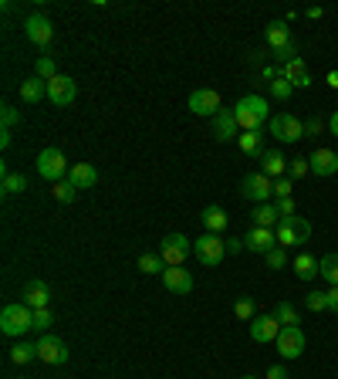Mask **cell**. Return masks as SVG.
Masks as SVG:
<instances>
[{
  "label": "cell",
  "instance_id": "6da1fadb",
  "mask_svg": "<svg viewBox=\"0 0 338 379\" xmlns=\"http://www.w3.org/2000/svg\"><path fill=\"white\" fill-rule=\"evenodd\" d=\"M34 329V309L24 305V301H14V305H4L0 311V332L11 338H21L24 332Z\"/></svg>",
  "mask_w": 338,
  "mask_h": 379
},
{
  "label": "cell",
  "instance_id": "7a4b0ae2",
  "mask_svg": "<svg viewBox=\"0 0 338 379\" xmlns=\"http://www.w3.org/2000/svg\"><path fill=\"white\" fill-rule=\"evenodd\" d=\"M234 112H237V126L244 129V132H254V129H261L264 122H271L268 119L271 109L261 95H244V99L234 105Z\"/></svg>",
  "mask_w": 338,
  "mask_h": 379
},
{
  "label": "cell",
  "instance_id": "3957f363",
  "mask_svg": "<svg viewBox=\"0 0 338 379\" xmlns=\"http://www.w3.org/2000/svg\"><path fill=\"white\" fill-rule=\"evenodd\" d=\"M278 247H301V244H308L311 237V220H305V217H284L281 224H278Z\"/></svg>",
  "mask_w": 338,
  "mask_h": 379
},
{
  "label": "cell",
  "instance_id": "277c9868",
  "mask_svg": "<svg viewBox=\"0 0 338 379\" xmlns=\"http://www.w3.org/2000/svg\"><path fill=\"white\" fill-rule=\"evenodd\" d=\"M268 132L278 142H301V139H305V122H301L298 115H291V112H278V115H271Z\"/></svg>",
  "mask_w": 338,
  "mask_h": 379
},
{
  "label": "cell",
  "instance_id": "5b68a950",
  "mask_svg": "<svg viewBox=\"0 0 338 379\" xmlns=\"http://www.w3.org/2000/svg\"><path fill=\"white\" fill-rule=\"evenodd\" d=\"M68 159H65V153L58 149V146H48V149H41L38 153V173H41L44 180H51V183H58V180H65L68 176Z\"/></svg>",
  "mask_w": 338,
  "mask_h": 379
},
{
  "label": "cell",
  "instance_id": "8992f818",
  "mask_svg": "<svg viewBox=\"0 0 338 379\" xmlns=\"http://www.w3.org/2000/svg\"><path fill=\"white\" fill-rule=\"evenodd\" d=\"M193 254H197L200 265L217 267L220 261H224V254H227V240H220L217 234H203L200 240H193Z\"/></svg>",
  "mask_w": 338,
  "mask_h": 379
},
{
  "label": "cell",
  "instance_id": "52a82bcc",
  "mask_svg": "<svg viewBox=\"0 0 338 379\" xmlns=\"http://www.w3.org/2000/svg\"><path fill=\"white\" fill-rule=\"evenodd\" d=\"M159 254H163L166 267L186 265V257L193 254V240H186L183 234H166V237H163V244H159Z\"/></svg>",
  "mask_w": 338,
  "mask_h": 379
},
{
  "label": "cell",
  "instance_id": "ba28073f",
  "mask_svg": "<svg viewBox=\"0 0 338 379\" xmlns=\"http://www.w3.org/2000/svg\"><path fill=\"white\" fill-rule=\"evenodd\" d=\"M240 193L247 200H254V203H268L274 197V180L264 176V173H251V176H244V183H240Z\"/></svg>",
  "mask_w": 338,
  "mask_h": 379
},
{
  "label": "cell",
  "instance_id": "9c48e42d",
  "mask_svg": "<svg viewBox=\"0 0 338 379\" xmlns=\"http://www.w3.org/2000/svg\"><path fill=\"white\" fill-rule=\"evenodd\" d=\"M274 346H278V356H281V359H298V356L305 352V332H301L298 325H284L281 336L274 338Z\"/></svg>",
  "mask_w": 338,
  "mask_h": 379
},
{
  "label": "cell",
  "instance_id": "30bf717a",
  "mask_svg": "<svg viewBox=\"0 0 338 379\" xmlns=\"http://www.w3.org/2000/svg\"><path fill=\"white\" fill-rule=\"evenodd\" d=\"M38 359L48 365H65L68 363V346H65V338L44 332L41 342H38Z\"/></svg>",
  "mask_w": 338,
  "mask_h": 379
},
{
  "label": "cell",
  "instance_id": "8fae6325",
  "mask_svg": "<svg viewBox=\"0 0 338 379\" xmlns=\"http://www.w3.org/2000/svg\"><path fill=\"white\" fill-rule=\"evenodd\" d=\"M75 95H78V85H75V78H68V75H58V78H51V82H48V102H51V105H58V109L71 105V102H75Z\"/></svg>",
  "mask_w": 338,
  "mask_h": 379
},
{
  "label": "cell",
  "instance_id": "7c38bea8",
  "mask_svg": "<svg viewBox=\"0 0 338 379\" xmlns=\"http://www.w3.org/2000/svg\"><path fill=\"white\" fill-rule=\"evenodd\" d=\"M284 325L278 322V315L274 311H264V315H254L251 322V338L254 342H274V338L281 336Z\"/></svg>",
  "mask_w": 338,
  "mask_h": 379
},
{
  "label": "cell",
  "instance_id": "4fadbf2b",
  "mask_svg": "<svg viewBox=\"0 0 338 379\" xmlns=\"http://www.w3.org/2000/svg\"><path fill=\"white\" fill-rule=\"evenodd\" d=\"M186 109H190L193 115H210L213 119L224 105H220V95H217L213 88H197V92L190 95V102H186Z\"/></svg>",
  "mask_w": 338,
  "mask_h": 379
},
{
  "label": "cell",
  "instance_id": "5bb4252c",
  "mask_svg": "<svg viewBox=\"0 0 338 379\" xmlns=\"http://www.w3.org/2000/svg\"><path fill=\"white\" fill-rule=\"evenodd\" d=\"M24 34H28V41H34L38 48H48L51 38H55V28H51V21L44 14H31L24 21Z\"/></svg>",
  "mask_w": 338,
  "mask_h": 379
},
{
  "label": "cell",
  "instance_id": "9a60e30c",
  "mask_svg": "<svg viewBox=\"0 0 338 379\" xmlns=\"http://www.w3.org/2000/svg\"><path fill=\"white\" fill-rule=\"evenodd\" d=\"M163 284H166L173 295H190L193 292V274L186 271V265H173L163 271Z\"/></svg>",
  "mask_w": 338,
  "mask_h": 379
},
{
  "label": "cell",
  "instance_id": "2e32d148",
  "mask_svg": "<svg viewBox=\"0 0 338 379\" xmlns=\"http://www.w3.org/2000/svg\"><path fill=\"white\" fill-rule=\"evenodd\" d=\"M21 301L24 305H31V309H48V301H51V288H48V281L41 278H31L28 284H24V292H21Z\"/></svg>",
  "mask_w": 338,
  "mask_h": 379
},
{
  "label": "cell",
  "instance_id": "e0dca14e",
  "mask_svg": "<svg viewBox=\"0 0 338 379\" xmlns=\"http://www.w3.org/2000/svg\"><path fill=\"white\" fill-rule=\"evenodd\" d=\"M308 163H311V173H315V176H335L338 173V153L335 149L318 146V149L308 156Z\"/></svg>",
  "mask_w": 338,
  "mask_h": 379
},
{
  "label": "cell",
  "instance_id": "ac0fdd59",
  "mask_svg": "<svg viewBox=\"0 0 338 379\" xmlns=\"http://www.w3.org/2000/svg\"><path fill=\"white\" fill-rule=\"evenodd\" d=\"M237 112L234 109H220V112L213 115V136H217V142H230L237 139Z\"/></svg>",
  "mask_w": 338,
  "mask_h": 379
},
{
  "label": "cell",
  "instance_id": "d6986e66",
  "mask_svg": "<svg viewBox=\"0 0 338 379\" xmlns=\"http://www.w3.org/2000/svg\"><path fill=\"white\" fill-rule=\"evenodd\" d=\"M244 244H247V251H254V254H271L278 247V234H274L271 227H254L251 234L244 237Z\"/></svg>",
  "mask_w": 338,
  "mask_h": 379
},
{
  "label": "cell",
  "instance_id": "ffe728a7",
  "mask_svg": "<svg viewBox=\"0 0 338 379\" xmlns=\"http://www.w3.org/2000/svg\"><path fill=\"white\" fill-rule=\"evenodd\" d=\"M68 180L75 183V190H92L99 183V169L92 166V163H75L68 169Z\"/></svg>",
  "mask_w": 338,
  "mask_h": 379
},
{
  "label": "cell",
  "instance_id": "44dd1931",
  "mask_svg": "<svg viewBox=\"0 0 338 379\" xmlns=\"http://www.w3.org/2000/svg\"><path fill=\"white\" fill-rule=\"evenodd\" d=\"M264 38H268L271 51H278V48H288L291 41V28H288V21H271L268 28H264Z\"/></svg>",
  "mask_w": 338,
  "mask_h": 379
},
{
  "label": "cell",
  "instance_id": "7402d4cb",
  "mask_svg": "<svg viewBox=\"0 0 338 379\" xmlns=\"http://www.w3.org/2000/svg\"><path fill=\"white\" fill-rule=\"evenodd\" d=\"M281 78H288V82L295 85V88H308V85H311V71H308V65H305V58L288 61V65H284V75H281Z\"/></svg>",
  "mask_w": 338,
  "mask_h": 379
},
{
  "label": "cell",
  "instance_id": "603a6c76",
  "mask_svg": "<svg viewBox=\"0 0 338 379\" xmlns=\"http://www.w3.org/2000/svg\"><path fill=\"white\" fill-rule=\"evenodd\" d=\"M261 163H264V176H271V180H281L284 173H288V159H284V153H278V149H264V156H261Z\"/></svg>",
  "mask_w": 338,
  "mask_h": 379
},
{
  "label": "cell",
  "instance_id": "cb8c5ba5",
  "mask_svg": "<svg viewBox=\"0 0 338 379\" xmlns=\"http://www.w3.org/2000/svg\"><path fill=\"white\" fill-rule=\"evenodd\" d=\"M21 99L28 102V105H38L41 99H48V82L38 78V75H34V78H24V82H21Z\"/></svg>",
  "mask_w": 338,
  "mask_h": 379
},
{
  "label": "cell",
  "instance_id": "d4e9b609",
  "mask_svg": "<svg viewBox=\"0 0 338 379\" xmlns=\"http://www.w3.org/2000/svg\"><path fill=\"white\" fill-rule=\"evenodd\" d=\"M237 146H240V153H247V156H264V132L261 129H254V132H240L237 136Z\"/></svg>",
  "mask_w": 338,
  "mask_h": 379
},
{
  "label": "cell",
  "instance_id": "484cf974",
  "mask_svg": "<svg viewBox=\"0 0 338 379\" xmlns=\"http://www.w3.org/2000/svg\"><path fill=\"white\" fill-rule=\"evenodd\" d=\"M318 257H311V254H298L295 261H291V267H295V274L301 281H311V278H322V271H318Z\"/></svg>",
  "mask_w": 338,
  "mask_h": 379
},
{
  "label": "cell",
  "instance_id": "4316f807",
  "mask_svg": "<svg viewBox=\"0 0 338 379\" xmlns=\"http://www.w3.org/2000/svg\"><path fill=\"white\" fill-rule=\"evenodd\" d=\"M251 220H254V227H274V224H281V213H278L274 203H257Z\"/></svg>",
  "mask_w": 338,
  "mask_h": 379
},
{
  "label": "cell",
  "instance_id": "83f0119b",
  "mask_svg": "<svg viewBox=\"0 0 338 379\" xmlns=\"http://www.w3.org/2000/svg\"><path fill=\"white\" fill-rule=\"evenodd\" d=\"M200 220H203V227H207V234H220V230L227 227V220H230V217H227L224 207H207Z\"/></svg>",
  "mask_w": 338,
  "mask_h": 379
},
{
  "label": "cell",
  "instance_id": "f1b7e54d",
  "mask_svg": "<svg viewBox=\"0 0 338 379\" xmlns=\"http://www.w3.org/2000/svg\"><path fill=\"white\" fill-rule=\"evenodd\" d=\"M0 190H4V197L24 193V190H28V180H24V173H11V169H4V183H0Z\"/></svg>",
  "mask_w": 338,
  "mask_h": 379
},
{
  "label": "cell",
  "instance_id": "f546056e",
  "mask_svg": "<svg viewBox=\"0 0 338 379\" xmlns=\"http://www.w3.org/2000/svg\"><path fill=\"white\" fill-rule=\"evenodd\" d=\"M34 359H38V342H17L11 349V363L14 365H28Z\"/></svg>",
  "mask_w": 338,
  "mask_h": 379
},
{
  "label": "cell",
  "instance_id": "4dcf8cb0",
  "mask_svg": "<svg viewBox=\"0 0 338 379\" xmlns=\"http://www.w3.org/2000/svg\"><path fill=\"white\" fill-rule=\"evenodd\" d=\"M139 271L142 274H163V271H166V261H163V254L159 251H149V254H142L139 257Z\"/></svg>",
  "mask_w": 338,
  "mask_h": 379
},
{
  "label": "cell",
  "instance_id": "1f68e13d",
  "mask_svg": "<svg viewBox=\"0 0 338 379\" xmlns=\"http://www.w3.org/2000/svg\"><path fill=\"white\" fill-rule=\"evenodd\" d=\"M318 271H322V278L328 281V284H338V251L325 254L322 265H318Z\"/></svg>",
  "mask_w": 338,
  "mask_h": 379
},
{
  "label": "cell",
  "instance_id": "d6a6232c",
  "mask_svg": "<svg viewBox=\"0 0 338 379\" xmlns=\"http://www.w3.org/2000/svg\"><path fill=\"white\" fill-rule=\"evenodd\" d=\"M51 193H55L58 203H71L78 190H75V183L71 180H58V183H51Z\"/></svg>",
  "mask_w": 338,
  "mask_h": 379
},
{
  "label": "cell",
  "instance_id": "836d02e7",
  "mask_svg": "<svg viewBox=\"0 0 338 379\" xmlns=\"http://www.w3.org/2000/svg\"><path fill=\"white\" fill-rule=\"evenodd\" d=\"M274 315H278L281 325H298V309L291 301H278V305H274Z\"/></svg>",
  "mask_w": 338,
  "mask_h": 379
},
{
  "label": "cell",
  "instance_id": "e575fe53",
  "mask_svg": "<svg viewBox=\"0 0 338 379\" xmlns=\"http://www.w3.org/2000/svg\"><path fill=\"white\" fill-rule=\"evenodd\" d=\"M291 92H295V85L288 82V78H274V82H271V99L288 102L291 99Z\"/></svg>",
  "mask_w": 338,
  "mask_h": 379
},
{
  "label": "cell",
  "instance_id": "d590c367",
  "mask_svg": "<svg viewBox=\"0 0 338 379\" xmlns=\"http://www.w3.org/2000/svg\"><path fill=\"white\" fill-rule=\"evenodd\" d=\"M38 78H44V82H51V78H58V65L51 55H41L38 58Z\"/></svg>",
  "mask_w": 338,
  "mask_h": 379
},
{
  "label": "cell",
  "instance_id": "8d00e7d4",
  "mask_svg": "<svg viewBox=\"0 0 338 379\" xmlns=\"http://www.w3.org/2000/svg\"><path fill=\"white\" fill-rule=\"evenodd\" d=\"M234 315L240 322H254V298H237L234 301Z\"/></svg>",
  "mask_w": 338,
  "mask_h": 379
},
{
  "label": "cell",
  "instance_id": "74e56055",
  "mask_svg": "<svg viewBox=\"0 0 338 379\" xmlns=\"http://www.w3.org/2000/svg\"><path fill=\"white\" fill-rule=\"evenodd\" d=\"M288 173H291V180H301V176H308L311 173V163L305 159V156H295L291 166H288Z\"/></svg>",
  "mask_w": 338,
  "mask_h": 379
},
{
  "label": "cell",
  "instance_id": "f35d334b",
  "mask_svg": "<svg viewBox=\"0 0 338 379\" xmlns=\"http://www.w3.org/2000/svg\"><path fill=\"white\" fill-rule=\"evenodd\" d=\"M0 119H4V129H14V126H21V112H17L14 105H0Z\"/></svg>",
  "mask_w": 338,
  "mask_h": 379
},
{
  "label": "cell",
  "instance_id": "ab89813d",
  "mask_svg": "<svg viewBox=\"0 0 338 379\" xmlns=\"http://www.w3.org/2000/svg\"><path fill=\"white\" fill-rule=\"evenodd\" d=\"M51 325H55V315H51V309H38V311H34V329H38V332H48Z\"/></svg>",
  "mask_w": 338,
  "mask_h": 379
},
{
  "label": "cell",
  "instance_id": "60d3db41",
  "mask_svg": "<svg viewBox=\"0 0 338 379\" xmlns=\"http://www.w3.org/2000/svg\"><path fill=\"white\" fill-rule=\"evenodd\" d=\"M264 261H268L271 271H281V267L288 265V254H284V247H274L271 254H264Z\"/></svg>",
  "mask_w": 338,
  "mask_h": 379
},
{
  "label": "cell",
  "instance_id": "b9f144b4",
  "mask_svg": "<svg viewBox=\"0 0 338 379\" xmlns=\"http://www.w3.org/2000/svg\"><path fill=\"white\" fill-rule=\"evenodd\" d=\"M305 305H308L311 311H325L328 309V292H311V295L305 298Z\"/></svg>",
  "mask_w": 338,
  "mask_h": 379
},
{
  "label": "cell",
  "instance_id": "7bdbcfd3",
  "mask_svg": "<svg viewBox=\"0 0 338 379\" xmlns=\"http://www.w3.org/2000/svg\"><path fill=\"white\" fill-rule=\"evenodd\" d=\"M274 197H278V200L291 197V176H281V180H274Z\"/></svg>",
  "mask_w": 338,
  "mask_h": 379
},
{
  "label": "cell",
  "instance_id": "ee69618b",
  "mask_svg": "<svg viewBox=\"0 0 338 379\" xmlns=\"http://www.w3.org/2000/svg\"><path fill=\"white\" fill-rule=\"evenodd\" d=\"M274 207H278V213H281V220H284V217H295V197H284V200H278Z\"/></svg>",
  "mask_w": 338,
  "mask_h": 379
},
{
  "label": "cell",
  "instance_id": "f6af8a7d",
  "mask_svg": "<svg viewBox=\"0 0 338 379\" xmlns=\"http://www.w3.org/2000/svg\"><path fill=\"white\" fill-rule=\"evenodd\" d=\"M322 129H325V122L315 115V119H308V122H305V136H322Z\"/></svg>",
  "mask_w": 338,
  "mask_h": 379
},
{
  "label": "cell",
  "instance_id": "bcb514c9",
  "mask_svg": "<svg viewBox=\"0 0 338 379\" xmlns=\"http://www.w3.org/2000/svg\"><path fill=\"white\" fill-rule=\"evenodd\" d=\"M240 251H247L244 237H230V240H227V254H240Z\"/></svg>",
  "mask_w": 338,
  "mask_h": 379
},
{
  "label": "cell",
  "instance_id": "7dc6e473",
  "mask_svg": "<svg viewBox=\"0 0 338 379\" xmlns=\"http://www.w3.org/2000/svg\"><path fill=\"white\" fill-rule=\"evenodd\" d=\"M328 311H335V315H338V284L328 288Z\"/></svg>",
  "mask_w": 338,
  "mask_h": 379
},
{
  "label": "cell",
  "instance_id": "c3c4849f",
  "mask_svg": "<svg viewBox=\"0 0 338 379\" xmlns=\"http://www.w3.org/2000/svg\"><path fill=\"white\" fill-rule=\"evenodd\" d=\"M268 379H291V376H288V369H284V365H271Z\"/></svg>",
  "mask_w": 338,
  "mask_h": 379
},
{
  "label": "cell",
  "instance_id": "681fc988",
  "mask_svg": "<svg viewBox=\"0 0 338 379\" xmlns=\"http://www.w3.org/2000/svg\"><path fill=\"white\" fill-rule=\"evenodd\" d=\"M328 129H332V136H338V109L332 112V119H328Z\"/></svg>",
  "mask_w": 338,
  "mask_h": 379
},
{
  "label": "cell",
  "instance_id": "f907efd6",
  "mask_svg": "<svg viewBox=\"0 0 338 379\" xmlns=\"http://www.w3.org/2000/svg\"><path fill=\"white\" fill-rule=\"evenodd\" d=\"M0 146H4V149L11 146V129H0Z\"/></svg>",
  "mask_w": 338,
  "mask_h": 379
},
{
  "label": "cell",
  "instance_id": "816d5d0a",
  "mask_svg": "<svg viewBox=\"0 0 338 379\" xmlns=\"http://www.w3.org/2000/svg\"><path fill=\"white\" fill-rule=\"evenodd\" d=\"M328 85H332V88H338V71H328Z\"/></svg>",
  "mask_w": 338,
  "mask_h": 379
},
{
  "label": "cell",
  "instance_id": "f5cc1de1",
  "mask_svg": "<svg viewBox=\"0 0 338 379\" xmlns=\"http://www.w3.org/2000/svg\"><path fill=\"white\" fill-rule=\"evenodd\" d=\"M240 379H257V376H240Z\"/></svg>",
  "mask_w": 338,
  "mask_h": 379
}]
</instances>
